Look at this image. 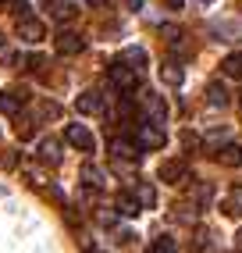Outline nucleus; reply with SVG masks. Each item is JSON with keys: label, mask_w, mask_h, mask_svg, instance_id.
Instances as JSON below:
<instances>
[{"label": "nucleus", "mask_w": 242, "mask_h": 253, "mask_svg": "<svg viewBox=\"0 0 242 253\" xmlns=\"http://www.w3.org/2000/svg\"><path fill=\"white\" fill-rule=\"evenodd\" d=\"M135 143H139L143 150H161V146L167 143V136H164V125L143 122L139 128H135Z\"/></svg>", "instance_id": "f257e3e1"}, {"label": "nucleus", "mask_w": 242, "mask_h": 253, "mask_svg": "<svg viewBox=\"0 0 242 253\" xmlns=\"http://www.w3.org/2000/svg\"><path fill=\"white\" fill-rule=\"evenodd\" d=\"M107 79L114 82L118 89H135V82H139V72H135V68H128L125 61H114L111 68H107Z\"/></svg>", "instance_id": "f03ea898"}, {"label": "nucleus", "mask_w": 242, "mask_h": 253, "mask_svg": "<svg viewBox=\"0 0 242 253\" xmlns=\"http://www.w3.org/2000/svg\"><path fill=\"white\" fill-rule=\"evenodd\" d=\"M64 139H68V146H75V150H82V154H89V150L96 146V139H93V132L85 128V125H68V128H64Z\"/></svg>", "instance_id": "7ed1b4c3"}, {"label": "nucleus", "mask_w": 242, "mask_h": 253, "mask_svg": "<svg viewBox=\"0 0 242 253\" xmlns=\"http://www.w3.org/2000/svg\"><path fill=\"white\" fill-rule=\"evenodd\" d=\"M82 50H85V40L79 36V32H72V29L57 32V54L61 57H75V54H82Z\"/></svg>", "instance_id": "20e7f679"}, {"label": "nucleus", "mask_w": 242, "mask_h": 253, "mask_svg": "<svg viewBox=\"0 0 242 253\" xmlns=\"http://www.w3.org/2000/svg\"><path fill=\"white\" fill-rule=\"evenodd\" d=\"M143 107H146V114H150L153 125H164V122H167V104H164V96L146 93V96H143Z\"/></svg>", "instance_id": "39448f33"}, {"label": "nucleus", "mask_w": 242, "mask_h": 253, "mask_svg": "<svg viewBox=\"0 0 242 253\" xmlns=\"http://www.w3.org/2000/svg\"><path fill=\"white\" fill-rule=\"evenodd\" d=\"M139 143H132V139H114L111 143V154H114V161H125V164H135L139 161Z\"/></svg>", "instance_id": "423d86ee"}, {"label": "nucleus", "mask_w": 242, "mask_h": 253, "mask_svg": "<svg viewBox=\"0 0 242 253\" xmlns=\"http://www.w3.org/2000/svg\"><path fill=\"white\" fill-rule=\"evenodd\" d=\"M161 178H164L167 185H182V182L189 178L185 161H164V164H161Z\"/></svg>", "instance_id": "0eeeda50"}, {"label": "nucleus", "mask_w": 242, "mask_h": 253, "mask_svg": "<svg viewBox=\"0 0 242 253\" xmlns=\"http://www.w3.org/2000/svg\"><path fill=\"white\" fill-rule=\"evenodd\" d=\"M18 36L25 40V43H40L43 36H46V29H43V22H36V18H18Z\"/></svg>", "instance_id": "6e6552de"}, {"label": "nucleus", "mask_w": 242, "mask_h": 253, "mask_svg": "<svg viewBox=\"0 0 242 253\" xmlns=\"http://www.w3.org/2000/svg\"><path fill=\"white\" fill-rule=\"evenodd\" d=\"M161 82H164V86H171V89H178L182 82H185V68H182L178 61H164V64H161Z\"/></svg>", "instance_id": "1a4fd4ad"}, {"label": "nucleus", "mask_w": 242, "mask_h": 253, "mask_svg": "<svg viewBox=\"0 0 242 253\" xmlns=\"http://www.w3.org/2000/svg\"><path fill=\"white\" fill-rule=\"evenodd\" d=\"M75 107H79V114H100L103 111V96L96 89H85V93H79Z\"/></svg>", "instance_id": "9d476101"}, {"label": "nucleus", "mask_w": 242, "mask_h": 253, "mask_svg": "<svg viewBox=\"0 0 242 253\" xmlns=\"http://www.w3.org/2000/svg\"><path fill=\"white\" fill-rule=\"evenodd\" d=\"M217 161H221L224 168H242V146H239V143L217 146Z\"/></svg>", "instance_id": "9b49d317"}, {"label": "nucleus", "mask_w": 242, "mask_h": 253, "mask_svg": "<svg viewBox=\"0 0 242 253\" xmlns=\"http://www.w3.org/2000/svg\"><path fill=\"white\" fill-rule=\"evenodd\" d=\"M46 7H50V18L54 22H72L79 14V7L72 4V0H54V4H46Z\"/></svg>", "instance_id": "f8f14e48"}, {"label": "nucleus", "mask_w": 242, "mask_h": 253, "mask_svg": "<svg viewBox=\"0 0 242 253\" xmlns=\"http://www.w3.org/2000/svg\"><path fill=\"white\" fill-rule=\"evenodd\" d=\"M40 161L50 164V168H57L61 164V143L57 139H43L40 143Z\"/></svg>", "instance_id": "ddd939ff"}, {"label": "nucleus", "mask_w": 242, "mask_h": 253, "mask_svg": "<svg viewBox=\"0 0 242 253\" xmlns=\"http://www.w3.org/2000/svg\"><path fill=\"white\" fill-rule=\"evenodd\" d=\"M118 61H125L128 68L143 72V68H146V50H143V46H128V50H121V57H118Z\"/></svg>", "instance_id": "4468645a"}, {"label": "nucleus", "mask_w": 242, "mask_h": 253, "mask_svg": "<svg viewBox=\"0 0 242 253\" xmlns=\"http://www.w3.org/2000/svg\"><path fill=\"white\" fill-rule=\"evenodd\" d=\"M25 104V93L18 89H7V93H0V111L4 114H18V107Z\"/></svg>", "instance_id": "2eb2a0df"}, {"label": "nucleus", "mask_w": 242, "mask_h": 253, "mask_svg": "<svg viewBox=\"0 0 242 253\" xmlns=\"http://www.w3.org/2000/svg\"><path fill=\"white\" fill-rule=\"evenodd\" d=\"M228 89H224L221 86V82H210V86H206V104H210V107H228Z\"/></svg>", "instance_id": "dca6fc26"}, {"label": "nucleus", "mask_w": 242, "mask_h": 253, "mask_svg": "<svg viewBox=\"0 0 242 253\" xmlns=\"http://www.w3.org/2000/svg\"><path fill=\"white\" fill-rule=\"evenodd\" d=\"M114 207H118V214H125V217H135L143 207H139V200H135L132 193H121L118 200H114Z\"/></svg>", "instance_id": "f3484780"}, {"label": "nucleus", "mask_w": 242, "mask_h": 253, "mask_svg": "<svg viewBox=\"0 0 242 253\" xmlns=\"http://www.w3.org/2000/svg\"><path fill=\"white\" fill-rule=\"evenodd\" d=\"M221 68H224L228 79H242V50H239V54H228L221 61Z\"/></svg>", "instance_id": "a211bd4d"}, {"label": "nucleus", "mask_w": 242, "mask_h": 253, "mask_svg": "<svg viewBox=\"0 0 242 253\" xmlns=\"http://www.w3.org/2000/svg\"><path fill=\"white\" fill-rule=\"evenodd\" d=\"M135 200H139V207H153L157 204V189H153L150 182H139L135 185Z\"/></svg>", "instance_id": "6ab92c4d"}, {"label": "nucleus", "mask_w": 242, "mask_h": 253, "mask_svg": "<svg viewBox=\"0 0 242 253\" xmlns=\"http://www.w3.org/2000/svg\"><path fill=\"white\" fill-rule=\"evenodd\" d=\"M82 182H85V185H93V189H103V182H107V178H103V171H100V168L85 164V168H82Z\"/></svg>", "instance_id": "aec40b11"}, {"label": "nucleus", "mask_w": 242, "mask_h": 253, "mask_svg": "<svg viewBox=\"0 0 242 253\" xmlns=\"http://www.w3.org/2000/svg\"><path fill=\"white\" fill-rule=\"evenodd\" d=\"M224 211H228L232 217H242V185L228 193V200H224Z\"/></svg>", "instance_id": "412c9836"}, {"label": "nucleus", "mask_w": 242, "mask_h": 253, "mask_svg": "<svg viewBox=\"0 0 242 253\" xmlns=\"http://www.w3.org/2000/svg\"><path fill=\"white\" fill-rule=\"evenodd\" d=\"M210 196H214V189H210V185H206V182H200L196 189H193V204L206 207V204H210Z\"/></svg>", "instance_id": "4be33fe9"}, {"label": "nucleus", "mask_w": 242, "mask_h": 253, "mask_svg": "<svg viewBox=\"0 0 242 253\" xmlns=\"http://www.w3.org/2000/svg\"><path fill=\"white\" fill-rule=\"evenodd\" d=\"M32 118H18V122H14V132H18V139H32Z\"/></svg>", "instance_id": "5701e85b"}, {"label": "nucleus", "mask_w": 242, "mask_h": 253, "mask_svg": "<svg viewBox=\"0 0 242 253\" xmlns=\"http://www.w3.org/2000/svg\"><path fill=\"white\" fill-rule=\"evenodd\" d=\"M224 143H228V128H217L206 136V146H224Z\"/></svg>", "instance_id": "b1692460"}, {"label": "nucleus", "mask_w": 242, "mask_h": 253, "mask_svg": "<svg viewBox=\"0 0 242 253\" xmlns=\"http://www.w3.org/2000/svg\"><path fill=\"white\" fill-rule=\"evenodd\" d=\"M150 253H175V239H167V235H164V239L153 243V250H150Z\"/></svg>", "instance_id": "393cba45"}, {"label": "nucleus", "mask_w": 242, "mask_h": 253, "mask_svg": "<svg viewBox=\"0 0 242 253\" xmlns=\"http://www.w3.org/2000/svg\"><path fill=\"white\" fill-rule=\"evenodd\" d=\"M14 164H18V150H7V154H0V168H4V171H11Z\"/></svg>", "instance_id": "a878e982"}, {"label": "nucleus", "mask_w": 242, "mask_h": 253, "mask_svg": "<svg viewBox=\"0 0 242 253\" xmlns=\"http://www.w3.org/2000/svg\"><path fill=\"white\" fill-rule=\"evenodd\" d=\"M182 146L185 150H200V136L196 132H182Z\"/></svg>", "instance_id": "bb28decb"}, {"label": "nucleus", "mask_w": 242, "mask_h": 253, "mask_svg": "<svg viewBox=\"0 0 242 253\" xmlns=\"http://www.w3.org/2000/svg\"><path fill=\"white\" fill-rule=\"evenodd\" d=\"M22 64H25L29 72H40V68H43V57H40V54H29V57H25Z\"/></svg>", "instance_id": "cd10ccee"}, {"label": "nucleus", "mask_w": 242, "mask_h": 253, "mask_svg": "<svg viewBox=\"0 0 242 253\" xmlns=\"http://www.w3.org/2000/svg\"><path fill=\"white\" fill-rule=\"evenodd\" d=\"M96 217H100V225H114V211H100Z\"/></svg>", "instance_id": "c85d7f7f"}, {"label": "nucleus", "mask_w": 242, "mask_h": 253, "mask_svg": "<svg viewBox=\"0 0 242 253\" xmlns=\"http://www.w3.org/2000/svg\"><path fill=\"white\" fill-rule=\"evenodd\" d=\"M164 4H167L171 11H182V4H185V0H164Z\"/></svg>", "instance_id": "c756f323"}, {"label": "nucleus", "mask_w": 242, "mask_h": 253, "mask_svg": "<svg viewBox=\"0 0 242 253\" xmlns=\"http://www.w3.org/2000/svg\"><path fill=\"white\" fill-rule=\"evenodd\" d=\"M18 4H22V0H0V7H11V11L18 7Z\"/></svg>", "instance_id": "7c9ffc66"}, {"label": "nucleus", "mask_w": 242, "mask_h": 253, "mask_svg": "<svg viewBox=\"0 0 242 253\" xmlns=\"http://www.w3.org/2000/svg\"><path fill=\"white\" fill-rule=\"evenodd\" d=\"M235 250H242V228L235 232Z\"/></svg>", "instance_id": "2f4dec72"}, {"label": "nucleus", "mask_w": 242, "mask_h": 253, "mask_svg": "<svg viewBox=\"0 0 242 253\" xmlns=\"http://www.w3.org/2000/svg\"><path fill=\"white\" fill-rule=\"evenodd\" d=\"M89 4H93V7H103V4H111V0H89Z\"/></svg>", "instance_id": "473e14b6"}, {"label": "nucleus", "mask_w": 242, "mask_h": 253, "mask_svg": "<svg viewBox=\"0 0 242 253\" xmlns=\"http://www.w3.org/2000/svg\"><path fill=\"white\" fill-rule=\"evenodd\" d=\"M200 4H214V0H200Z\"/></svg>", "instance_id": "72a5a7b5"}, {"label": "nucleus", "mask_w": 242, "mask_h": 253, "mask_svg": "<svg viewBox=\"0 0 242 253\" xmlns=\"http://www.w3.org/2000/svg\"><path fill=\"white\" fill-rule=\"evenodd\" d=\"M89 253H103V250H89Z\"/></svg>", "instance_id": "f704fd0d"}, {"label": "nucleus", "mask_w": 242, "mask_h": 253, "mask_svg": "<svg viewBox=\"0 0 242 253\" xmlns=\"http://www.w3.org/2000/svg\"><path fill=\"white\" fill-rule=\"evenodd\" d=\"M239 104H242V100H239Z\"/></svg>", "instance_id": "c9c22d12"}]
</instances>
